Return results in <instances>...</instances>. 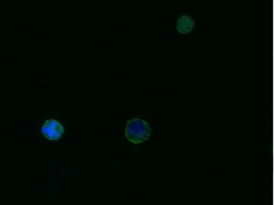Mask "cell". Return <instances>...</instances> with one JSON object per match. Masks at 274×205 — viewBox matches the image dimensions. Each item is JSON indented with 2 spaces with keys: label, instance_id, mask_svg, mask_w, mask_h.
I'll list each match as a JSON object with an SVG mask.
<instances>
[{
  "label": "cell",
  "instance_id": "1",
  "mask_svg": "<svg viewBox=\"0 0 274 205\" xmlns=\"http://www.w3.org/2000/svg\"><path fill=\"white\" fill-rule=\"evenodd\" d=\"M151 134L150 126L143 120L133 119L128 122L125 134L129 141L139 144L146 141Z\"/></svg>",
  "mask_w": 274,
  "mask_h": 205
},
{
  "label": "cell",
  "instance_id": "2",
  "mask_svg": "<svg viewBox=\"0 0 274 205\" xmlns=\"http://www.w3.org/2000/svg\"><path fill=\"white\" fill-rule=\"evenodd\" d=\"M41 131L49 140L57 141L63 135L64 127L56 120H48L42 127Z\"/></svg>",
  "mask_w": 274,
  "mask_h": 205
},
{
  "label": "cell",
  "instance_id": "3",
  "mask_svg": "<svg viewBox=\"0 0 274 205\" xmlns=\"http://www.w3.org/2000/svg\"><path fill=\"white\" fill-rule=\"evenodd\" d=\"M195 21L193 18L187 15H183L177 22V29L182 33H187L193 29Z\"/></svg>",
  "mask_w": 274,
  "mask_h": 205
}]
</instances>
